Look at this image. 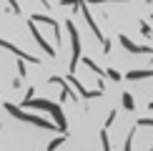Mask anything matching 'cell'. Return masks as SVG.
<instances>
[{
    "instance_id": "9c48e42d",
    "label": "cell",
    "mask_w": 153,
    "mask_h": 151,
    "mask_svg": "<svg viewBox=\"0 0 153 151\" xmlns=\"http://www.w3.org/2000/svg\"><path fill=\"white\" fill-rule=\"evenodd\" d=\"M30 20H40V23H48L50 28H55V30H58V23H55L53 18H48V15H30ZM58 38H60V35H58Z\"/></svg>"
},
{
    "instance_id": "4fadbf2b",
    "label": "cell",
    "mask_w": 153,
    "mask_h": 151,
    "mask_svg": "<svg viewBox=\"0 0 153 151\" xmlns=\"http://www.w3.org/2000/svg\"><path fill=\"white\" fill-rule=\"evenodd\" d=\"M105 76H111L113 81H120V78H123V76H120L118 71H113V68H108V71H105Z\"/></svg>"
},
{
    "instance_id": "8992f818",
    "label": "cell",
    "mask_w": 153,
    "mask_h": 151,
    "mask_svg": "<svg viewBox=\"0 0 153 151\" xmlns=\"http://www.w3.org/2000/svg\"><path fill=\"white\" fill-rule=\"evenodd\" d=\"M118 40H120V46H123L126 50H131V53H151L148 46H136V43L128 40V35H118Z\"/></svg>"
},
{
    "instance_id": "5b68a950",
    "label": "cell",
    "mask_w": 153,
    "mask_h": 151,
    "mask_svg": "<svg viewBox=\"0 0 153 151\" xmlns=\"http://www.w3.org/2000/svg\"><path fill=\"white\" fill-rule=\"evenodd\" d=\"M0 46H3V48H8V50H13V53H15L18 58H20V61H30V63H40V61L35 58V55H28V53H25V50H20V48H15V46H13V43H8V40H3V38H0Z\"/></svg>"
},
{
    "instance_id": "7c38bea8",
    "label": "cell",
    "mask_w": 153,
    "mask_h": 151,
    "mask_svg": "<svg viewBox=\"0 0 153 151\" xmlns=\"http://www.w3.org/2000/svg\"><path fill=\"white\" fill-rule=\"evenodd\" d=\"M123 106H126L128 111L136 108V103H133V96H131V93H123Z\"/></svg>"
},
{
    "instance_id": "ba28073f",
    "label": "cell",
    "mask_w": 153,
    "mask_h": 151,
    "mask_svg": "<svg viewBox=\"0 0 153 151\" xmlns=\"http://www.w3.org/2000/svg\"><path fill=\"white\" fill-rule=\"evenodd\" d=\"M153 71H128L126 73V78L128 81H143V78H151Z\"/></svg>"
},
{
    "instance_id": "8fae6325",
    "label": "cell",
    "mask_w": 153,
    "mask_h": 151,
    "mask_svg": "<svg viewBox=\"0 0 153 151\" xmlns=\"http://www.w3.org/2000/svg\"><path fill=\"white\" fill-rule=\"evenodd\" d=\"M63 141H65V136H55V138H53V141H50V144H48V149H45V151H55V149H58V146H60V144H63Z\"/></svg>"
},
{
    "instance_id": "5bb4252c",
    "label": "cell",
    "mask_w": 153,
    "mask_h": 151,
    "mask_svg": "<svg viewBox=\"0 0 153 151\" xmlns=\"http://www.w3.org/2000/svg\"><path fill=\"white\" fill-rule=\"evenodd\" d=\"M136 126H153V118H138Z\"/></svg>"
},
{
    "instance_id": "e0dca14e",
    "label": "cell",
    "mask_w": 153,
    "mask_h": 151,
    "mask_svg": "<svg viewBox=\"0 0 153 151\" xmlns=\"http://www.w3.org/2000/svg\"><path fill=\"white\" fill-rule=\"evenodd\" d=\"M151 18H153V13H151Z\"/></svg>"
},
{
    "instance_id": "52a82bcc",
    "label": "cell",
    "mask_w": 153,
    "mask_h": 151,
    "mask_svg": "<svg viewBox=\"0 0 153 151\" xmlns=\"http://www.w3.org/2000/svg\"><path fill=\"white\" fill-rule=\"evenodd\" d=\"M28 25H30V35H33V38H35V40H38V43H40V48H43V50H45V53H48V55H55V50H53V48H50V46H48V43H45V40H43V35H40V30H38V28H35V20H30Z\"/></svg>"
},
{
    "instance_id": "3957f363",
    "label": "cell",
    "mask_w": 153,
    "mask_h": 151,
    "mask_svg": "<svg viewBox=\"0 0 153 151\" xmlns=\"http://www.w3.org/2000/svg\"><path fill=\"white\" fill-rule=\"evenodd\" d=\"M68 33H71V43H73V58H71V73H75V66L80 61V35H78V28H75L73 20H68Z\"/></svg>"
},
{
    "instance_id": "277c9868",
    "label": "cell",
    "mask_w": 153,
    "mask_h": 151,
    "mask_svg": "<svg viewBox=\"0 0 153 151\" xmlns=\"http://www.w3.org/2000/svg\"><path fill=\"white\" fill-rule=\"evenodd\" d=\"M65 78H68V83H73V86H75V91H78L83 98H98L100 93H103V88H98V91H88V88H83V86H80V81L75 78V73H68Z\"/></svg>"
},
{
    "instance_id": "9a60e30c",
    "label": "cell",
    "mask_w": 153,
    "mask_h": 151,
    "mask_svg": "<svg viewBox=\"0 0 153 151\" xmlns=\"http://www.w3.org/2000/svg\"><path fill=\"white\" fill-rule=\"evenodd\" d=\"M8 3H10V8L15 10V13H20V5H18V0H8Z\"/></svg>"
},
{
    "instance_id": "2e32d148",
    "label": "cell",
    "mask_w": 153,
    "mask_h": 151,
    "mask_svg": "<svg viewBox=\"0 0 153 151\" xmlns=\"http://www.w3.org/2000/svg\"><path fill=\"white\" fill-rule=\"evenodd\" d=\"M146 3H151V0H146Z\"/></svg>"
},
{
    "instance_id": "30bf717a",
    "label": "cell",
    "mask_w": 153,
    "mask_h": 151,
    "mask_svg": "<svg viewBox=\"0 0 153 151\" xmlns=\"http://www.w3.org/2000/svg\"><path fill=\"white\" fill-rule=\"evenodd\" d=\"M78 3H108V0H63V5H78ZM116 3H126V0H116Z\"/></svg>"
},
{
    "instance_id": "7a4b0ae2",
    "label": "cell",
    "mask_w": 153,
    "mask_h": 151,
    "mask_svg": "<svg viewBox=\"0 0 153 151\" xmlns=\"http://www.w3.org/2000/svg\"><path fill=\"white\" fill-rule=\"evenodd\" d=\"M5 111L10 113V116H15V118H20V121H28V123H35V126H40V129H58V123H50L45 121V118H40V116H33V113H25L20 106H13V103H5Z\"/></svg>"
},
{
    "instance_id": "6da1fadb",
    "label": "cell",
    "mask_w": 153,
    "mask_h": 151,
    "mask_svg": "<svg viewBox=\"0 0 153 151\" xmlns=\"http://www.w3.org/2000/svg\"><path fill=\"white\" fill-rule=\"evenodd\" d=\"M23 106H25V108H43V111H50V113L55 116L58 131H60V134H65V116H63V111H60L58 103H50V101H43V98H25Z\"/></svg>"
}]
</instances>
